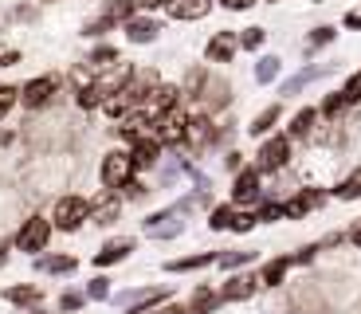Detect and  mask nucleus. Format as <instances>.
I'll return each mask as SVG.
<instances>
[{
    "instance_id": "6ab92c4d",
    "label": "nucleus",
    "mask_w": 361,
    "mask_h": 314,
    "mask_svg": "<svg viewBox=\"0 0 361 314\" xmlns=\"http://www.w3.org/2000/svg\"><path fill=\"white\" fill-rule=\"evenodd\" d=\"M204 142H212V122H208V114H192L189 118V130H185V145L200 150Z\"/></svg>"
},
{
    "instance_id": "37998d69",
    "label": "nucleus",
    "mask_w": 361,
    "mask_h": 314,
    "mask_svg": "<svg viewBox=\"0 0 361 314\" xmlns=\"http://www.w3.org/2000/svg\"><path fill=\"white\" fill-rule=\"evenodd\" d=\"M82 303H87V295H79V291H67V295L59 298V310H63V314H71V310H79Z\"/></svg>"
},
{
    "instance_id": "3c124183",
    "label": "nucleus",
    "mask_w": 361,
    "mask_h": 314,
    "mask_svg": "<svg viewBox=\"0 0 361 314\" xmlns=\"http://www.w3.org/2000/svg\"><path fill=\"white\" fill-rule=\"evenodd\" d=\"M157 314H189V306H177V303H169L165 310H157Z\"/></svg>"
},
{
    "instance_id": "bb28decb",
    "label": "nucleus",
    "mask_w": 361,
    "mask_h": 314,
    "mask_svg": "<svg viewBox=\"0 0 361 314\" xmlns=\"http://www.w3.org/2000/svg\"><path fill=\"white\" fill-rule=\"evenodd\" d=\"M102 16H110V20H118V24L126 28L130 20L137 16V4L134 0H106V12H102Z\"/></svg>"
},
{
    "instance_id": "473e14b6",
    "label": "nucleus",
    "mask_w": 361,
    "mask_h": 314,
    "mask_svg": "<svg viewBox=\"0 0 361 314\" xmlns=\"http://www.w3.org/2000/svg\"><path fill=\"white\" fill-rule=\"evenodd\" d=\"M334 197H338V200H361V165L334 188Z\"/></svg>"
},
{
    "instance_id": "a211bd4d",
    "label": "nucleus",
    "mask_w": 361,
    "mask_h": 314,
    "mask_svg": "<svg viewBox=\"0 0 361 314\" xmlns=\"http://www.w3.org/2000/svg\"><path fill=\"white\" fill-rule=\"evenodd\" d=\"M220 303H224V295H220V291H212L208 283H200V287L192 291V298H189V314H212Z\"/></svg>"
},
{
    "instance_id": "b1692460",
    "label": "nucleus",
    "mask_w": 361,
    "mask_h": 314,
    "mask_svg": "<svg viewBox=\"0 0 361 314\" xmlns=\"http://www.w3.org/2000/svg\"><path fill=\"white\" fill-rule=\"evenodd\" d=\"M326 71H330V67H322V63H314V67H302V71H298L295 79H287V83H283V95H298V90L307 87V83L322 79Z\"/></svg>"
},
{
    "instance_id": "aec40b11",
    "label": "nucleus",
    "mask_w": 361,
    "mask_h": 314,
    "mask_svg": "<svg viewBox=\"0 0 361 314\" xmlns=\"http://www.w3.org/2000/svg\"><path fill=\"white\" fill-rule=\"evenodd\" d=\"M208 8H212V0H169L173 20H200Z\"/></svg>"
},
{
    "instance_id": "49530a36",
    "label": "nucleus",
    "mask_w": 361,
    "mask_h": 314,
    "mask_svg": "<svg viewBox=\"0 0 361 314\" xmlns=\"http://www.w3.org/2000/svg\"><path fill=\"white\" fill-rule=\"evenodd\" d=\"M342 28H350V32H361V12H345Z\"/></svg>"
},
{
    "instance_id": "7c9ffc66",
    "label": "nucleus",
    "mask_w": 361,
    "mask_h": 314,
    "mask_svg": "<svg viewBox=\"0 0 361 314\" xmlns=\"http://www.w3.org/2000/svg\"><path fill=\"white\" fill-rule=\"evenodd\" d=\"M4 298H8L12 306H32V310H36L44 295H39V287H8V291H4Z\"/></svg>"
},
{
    "instance_id": "a878e982",
    "label": "nucleus",
    "mask_w": 361,
    "mask_h": 314,
    "mask_svg": "<svg viewBox=\"0 0 361 314\" xmlns=\"http://www.w3.org/2000/svg\"><path fill=\"white\" fill-rule=\"evenodd\" d=\"M75 267H79L75 255H39V271H47V275H71Z\"/></svg>"
},
{
    "instance_id": "f8f14e48",
    "label": "nucleus",
    "mask_w": 361,
    "mask_h": 314,
    "mask_svg": "<svg viewBox=\"0 0 361 314\" xmlns=\"http://www.w3.org/2000/svg\"><path fill=\"white\" fill-rule=\"evenodd\" d=\"M255 287H263L259 279H252V275H232L224 287H220V295H224V303H244V298L255 295Z\"/></svg>"
},
{
    "instance_id": "393cba45",
    "label": "nucleus",
    "mask_w": 361,
    "mask_h": 314,
    "mask_svg": "<svg viewBox=\"0 0 361 314\" xmlns=\"http://www.w3.org/2000/svg\"><path fill=\"white\" fill-rule=\"evenodd\" d=\"M314 122H318V110H314V107L298 110V114L290 118V130H287V138H310V130H314Z\"/></svg>"
},
{
    "instance_id": "cd10ccee",
    "label": "nucleus",
    "mask_w": 361,
    "mask_h": 314,
    "mask_svg": "<svg viewBox=\"0 0 361 314\" xmlns=\"http://www.w3.org/2000/svg\"><path fill=\"white\" fill-rule=\"evenodd\" d=\"M75 102H79L82 110H94V107H106V90L99 87V83H87V87H79V95H75Z\"/></svg>"
},
{
    "instance_id": "ddd939ff",
    "label": "nucleus",
    "mask_w": 361,
    "mask_h": 314,
    "mask_svg": "<svg viewBox=\"0 0 361 314\" xmlns=\"http://www.w3.org/2000/svg\"><path fill=\"white\" fill-rule=\"evenodd\" d=\"M130 157H134V169H154V165H157V157H161V142H157L154 134H145L142 142H134Z\"/></svg>"
},
{
    "instance_id": "dca6fc26",
    "label": "nucleus",
    "mask_w": 361,
    "mask_h": 314,
    "mask_svg": "<svg viewBox=\"0 0 361 314\" xmlns=\"http://www.w3.org/2000/svg\"><path fill=\"white\" fill-rule=\"evenodd\" d=\"M118 212H122V205H118L114 188H106V197L102 200H90V220H94V224H114Z\"/></svg>"
},
{
    "instance_id": "4468645a",
    "label": "nucleus",
    "mask_w": 361,
    "mask_h": 314,
    "mask_svg": "<svg viewBox=\"0 0 361 314\" xmlns=\"http://www.w3.org/2000/svg\"><path fill=\"white\" fill-rule=\"evenodd\" d=\"M177 99H180V90H177V87H157L142 110H145L149 118H161V114H169V110H177Z\"/></svg>"
},
{
    "instance_id": "1a4fd4ad",
    "label": "nucleus",
    "mask_w": 361,
    "mask_h": 314,
    "mask_svg": "<svg viewBox=\"0 0 361 314\" xmlns=\"http://www.w3.org/2000/svg\"><path fill=\"white\" fill-rule=\"evenodd\" d=\"M259 200V169H240L232 181V205H255Z\"/></svg>"
},
{
    "instance_id": "f257e3e1",
    "label": "nucleus",
    "mask_w": 361,
    "mask_h": 314,
    "mask_svg": "<svg viewBox=\"0 0 361 314\" xmlns=\"http://www.w3.org/2000/svg\"><path fill=\"white\" fill-rule=\"evenodd\" d=\"M82 220H90V200H87V197H75V193H67V197L55 200L51 224L59 228V232H75V228H82Z\"/></svg>"
},
{
    "instance_id": "7ed1b4c3",
    "label": "nucleus",
    "mask_w": 361,
    "mask_h": 314,
    "mask_svg": "<svg viewBox=\"0 0 361 314\" xmlns=\"http://www.w3.org/2000/svg\"><path fill=\"white\" fill-rule=\"evenodd\" d=\"M192 208V200H185V205H173L165 208V212H154L149 220H145V236L149 240H169V236H180V228H185V220L180 216Z\"/></svg>"
},
{
    "instance_id": "864d4df0",
    "label": "nucleus",
    "mask_w": 361,
    "mask_h": 314,
    "mask_svg": "<svg viewBox=\"0 0 361 314\" xmlns=\"http://www.w3.org/2000/svg\"><path fill=\"white\" fill-rule=\"evenodd\" d=\"M271 4H275V0H271Z\"/></svg>"
},
{
    "instance_id": "2f4dec72",
    "label": "nucleus",
    "mask_w": 361,
    "mask_h": 314,
    "mask_svg": "<svg viewBox=\"0 0 361 314\" xmlns=\"http://www.w3.org/2000/svg\"><path fill=\"white\" fill-rule=\"evenodd\" d=\"M279 71H283L279 55H263V59L255 63V79H259V83H275V79H279Z\"/></svg>"
},
{
    "instance_id": "c9c22d12",
    "label": "nucleus",
    "mask_w": 361,
    "mask_h": 314,
    "mask_svg": "<svg viewBox=\"0 0 361 314\" xmlns=\"http://www.w3.org/2000/svg\"><path fill=\"white\" fill-rule=\"evenodd\" d=\"M255 260V251H232V255H220V267H228V271H235V267H247V263Z\"/></svg>"
},
{
    "instance_id": "2eb2a0df",
    "label": "nucleus",
    "mask_w": 361,
    "mask_h": 314,
    "mask_svg": "<svg viewBox=\"0 0 361 314\" xmlns=\"http://www.w3.org/2000/svg\"><path fill=\"white\" fill-rule=\"evenodd\" d=\"M134 251V240L130 236H118V240H110V243H102V251L94 255V267H110V263H122Z\"/></svg>"
},
{
    "instance_id": "c85d7f7f",
    "label": "nucleus",
    "mask_w": 361,
    "mask_h": 314,
    "mask_svg": "<svg viewBox=\"0 0 361 314\" xmlns=\"http://www.w3.org/2000/svg\"><path fill=\"white\" fill-rule=\"evenodd\" d=\"M235 205H220V208H212V216H208V228L212 232H232V224H235Z\"/></svg>"
},
{
    "instance_id": "6e6552de",
    "label": "nucleus",
    "mask_w": 361,
    "mask_h": 314,
    "mask_svg": "<svg viewBox=\"0 0 361 314\" xmlns=\"http://www.w3.org/2000/svg\"><path fill=\"white\" fill-rule=\"evenodd\" d=\"M55 90H59V75H36L20 87V99H24V107H44Z\"/></svg>"
},
{
    "instance_id": "a18cd8bd",
    "label": "nucleus",
    "mask_w": 361,
    "mask_h": 314,
    "mask_svg": "<svg viewBox=\"0 0 361 314\" xmlns=\"http://www.w3.org/2000/svg\"><path fill=\"white\" fill-rule=\"evenodd\" d=\"M220 4H224L228 12H247L255 4V0H220Z\"/></svg>"
},
{
    "instance_id": "8fccbe9b",
    "label": "nucleus",
    "mask_w": 361,
    "mask_h": 314,
    "mask_svg": "<svg viewBox=\"0 0 361 314\" xmlns=\"http://www.w3.org/2000/svg\"><path fill=\"white\" fill-rule=\"evenodd\" d=\"M16 59H20V52H4V55H0V67H12Z\"/></svg>"
},
{
    "instance_id": "ea45409f",
    "label": "nucleus",
    "mask_w": 361,
    "mask_h": 314,
    "mask_svg": "<svg viewBox=\"0 0 361 314\" xmlns=\"http://www.w3.org/2000/svg\"><path fill=\"white\" fill-rule=\"evenodd\" d=\"M110 28H118V20H110V16H99V20H94V24H87V28H82V36L99 40V36H106Z\"/></svg>"
},
{
    "instance_id": "f3484780",
    "label": "nucleus",
    "mask_w": 361,
    "mask_h": 314,
    "mask_svg": "<svg viewBox=\"0 0 361 314\" xmlns=\"http://www.w3.org/2000/svg\"><path fill=\"white\" fill-rule=\"evenodd\" d=\"M157 32H161V24H157V20H149V16H134L126 24V40H130V44H154Z\"/></svg>"
},
{
    "instance_id": "f704fd0d",
    "label": "nucleus",
    "mask_w": 361,
    "mask_h": 314,
    "mask_svg": "<svg viewBox=\"0 0 361 314\" xmlns=\"http://www.w3.org/2000/svg\"><path fill=\"white\" fill-rule=\"evenodd\" d=\"M87 63H90V67H99V71H102V67H114V63H118V52H114L110 44H99L94 52H90Z\"/></svg>"
},
{
    "instance_id": "72a5a7b5",
    "label": "nucleus",
    "mask_w": 361,
    "mask_h": 314,
    "mask_svg": "<svg viewBox=\"0 0 361 314\" xmlns=\"http://www.w3.org/2000/svg\"><path fill=\"white\" fill-rule=\"evenodd\" d=\"M345 107H350V102H345V95H342V90H334V95H326V99H322L318 114H322V118H338Z\"/></svg>"
},
{
    "instance_id": "a19ab883",
    "label": "nucleus",
    "mask_w": 361,
    "mask_h": 314,
    "mask_svg": "<svg viewBox=\"0 0 361 314\" xmlns=\"http://www.w3.org/2000/svg\"><path fill=\"white\" fill-rule=\"evenodd\" d=\"M342 95H345V102H350V107H353V102H361V67L350 75V79H345Z\"/></svg>"
},
{
    "instance_id": "603ef678",
    "label": "nucleus",
    "mask_w": 361,
    "mask_h": 314,
    "mask_svg": "<svg viewBox=\"0 0 361 314\" xmlns=\"http://www.w3.org/2000/svg\"><path fill=\"white\" fill-rule=\"evenodd\" d=\"M32 314H44V310H32Z\"/></svg>"
},
{
    "instance_id": "09e8293b",
    "label": "nucleus",
    "mask_w": 361,
    "mask_h": 314,
    "mask_svg": "<svg viewBox=\"0 0 361 314\" xmlns=\"http://www.w3.org/2000/svg\"><path fill=\"white\" fill-rule=\"evenodd\" d=\"M345 240H350V243H353V248H357V251H361V224H353V228H350V232H345Z\"/></svg>"
},
{
    "instance_id": "20e7f679",
    "label": "nucleus",
    "mask_w": 361,
    "mask_h": 314,
    "mask_svg": "<svg viewBox=\"0 0 361 314\" xmlns=\"http://www.w3.org/2000/svg\"><path fill=\"white\" fill-rule=\"evenodd\" d=\"M47 240H51V220L47 216H27L16 232V248L27 251V255H39L47 248Z\"/></svg>"
},
{
    "instance_id": "58836bf2",
    "label": "nucleus",
    "mask_w": 361,
    "mask_h": 314,
    "mask_svg": "<svg viewBox=\"0 0 361 314\" xmlns=\"http://www.w3.org/2000/svg\"><path fill=\"white\" fill-rule=\"evenodd\" d=\"M255 216H259V224H275V220H283L287 212H283L279 200H267V205H259V212H255Z\"/></svg>"
},
{
    "instance_id": "de8ad7c7",
    "label": "nucleus",
    "mask_w": 361,
    "mask_h": 314,
    "mask_svg": "<svg viewBox=\"0 0 361 314\" xmlns=\"http://www.w3.org/2000/svg\"><path fill=\"white\" fill-rule=\"evenodd\" d=\"M142 12H154V8H161V4H169V0H134Z\"/></svg>"
},
{
    "instance_id": "f03ea898",
    "label": "nucleus",
    "mask_w": 361,
    "mask_h": 314,
    "mask_svg": "<svg viewBox=\"0 0 361 314\" xmlns=\"http://www.w3.org/2000/svg\"><path fill=\"white\" fill-rule=\"evenodd\" d=\"M134 157H130L126 150H110L106 157H102V169H99V177H102V185L106 188H126V185H134Z\"/></svg>"
},
{
    "instance_id": "c03bdc74",
    "label": "nucleus",
    "mask_w": 361,
    "mask_h": 314,
    "mask_svg": "<svg viewBox=\"0 0 361 314\" xmlns=\"http://www.w3.org/2000/svg\"><path fill=\"white\" fill-rule=\"evenodd\" d=\"M255 224H259V216H255V212H240V216H235V224H232V232L244 236V232H252Z\"/></svg>"
},
{
    "instance_id": "9b49d317",
    "label": "nucleus",
    "mask_w": 361,
    "mask_h": 314,
    "mask_svg": "<svg viewBox=\"0 0 361 314\" xmlns=\"http://www.w3.org/2000/svg\"><path fill=\"white\" fill-rule=\"evenodd\" d=\"M165 298H169L165 291H149V287H145V291H130V295H118V306H122L126 314H142L145 306L165 303Z\"/></svg>"
},
{
    "instance_id": "4c0bfd02",
    "label": "nucleus",
    "mask_w": 361,
    "mask_h": 314,
    "mask_svg": "<svg viewBox=\"0 0 361 314\" xmlns=\"http://www.w3.org/2000/svg\"><path fill=\"white\" fill-rule=\"evenodd\" d=\"M263 40H267V32H263V28H247V32H240V47H244V52L263 47Z\"/></svg>"
},
{
    "instance_id": "4be33fe9",
    "label": "nucleus",
    "mask_w": 361,
    "mask_h": 314,
    "mask_svg": "<svg viewBox=\"0 0 361 314\" xmlns=\"http://www.w3.org/2000/svg\"><path fill=\"white\" fill-rule=\"evenodd\" d=\"M279 118H283V107H279V102H275V107H263L259 114L252 118V126H247V130H252L255 138H263V134H271V130L279 126Z\"/></svg>"
},
{
    "instance_id": "412c9836",
    "label": "nucleus",
    "mask_w": 361,
    "mask_h": 314,
    "mask_svg": "<svg viewBox=\"0 0 361 314\" xmlns=\"http://www.w3.org/2000/svg\"><path fill=\"white\" fill-rule=\"evenodd\" d=\"M295 267V260L290 255H279V260H271V263H263V271H259V283L263 287H279L283 279H287V271Z\"/></svg>"
},
{
    "instance_id": "39448f33",
    "label": "nucleus",
    "mask_w": 361,
    "mask_h": 314,
    "mask_svg": "<svg viewBox=\"0 0 361 314\" xmlns=\"http://www.w3.org/2000/svg\"><path fill=\"white\" fill-rule=\"evenodd\" d=\"M326 200H330V193H326V188H298L290 200H283V212H287V220H302L307 212L322 208Z\"/></svg>"
},
{
    "instance_id": "9d476101",
    "label": "nucleus",
    "mask_w": 361,
    "mask_h": 314,
    "mask_svg": "<svg viewBox=\"0 0 361 314\" xmlns=\"http://www.w3.org/2000/svg\"><path fill=\"white\" fill-rule=\"evenodd\" d=\"M235 52H240V36H235V32H220V36H212L204 47L208 63H232Z\"/></svg>"
},
{
    "instance_id": "c756f323",
    "label": "nucleus",
    "mask_w": 361,
    "mask_h": 314,
    "mask_svg": "<svg viewBox=\"0 0 361 314\" xmlns=\"http://www.w3.org/2000/svg\"><path fill=\"white\" fill-rule=\"evenodd\" d=\"M334 40H338V28L322 24V28H314V32L307 36V47H302V52H307V55H314V52H322L326 44H334Z\"/></svg>"
},
{
    "instance_id": "0eeeda50",
    "label": "nucleus",
    "mask_w": 361,
    "mask_h": 314,
    "mask_svg": "<svg viewBox=\"0 0 361 314\" xmlns=\"http://www.w3.org/2000/svg\"><path fill=\"white\" fill-rule=\"evenodd\" d=\"M290 162V138L287 134H275L259 145V173H275Z\"/></svg>"
},
{
    "instance_id": "e433bc0d",
    "label": "nucleus",
    "mask_w": 361,
    "mask_h": 314,
    "mask_svg": "<svg viewBox=\"0 0 361 314\" xmlns=\"http://www.w3.org/2000/svg\"><path fill=\"white\" fill-rule=\"evenodd\" d=\"M87 298H94V303H102V298H110V279L99 275V279H90V287L82 291Z\"/></svg>"
},
{
    "instance_id": "79ce46f5",
    "label": "nucleus",
    "mask_w": 361,
    "mask_h": 314,
    "mask_svg": "<svg viewBox=\"0 0 361 314\" xmlns=\"http://www.w3.org/2000/svg\"><path fill=\"white\" fill-rule=\"evenodd\" d=\"M20 102V90L16 87H0V118H8V110Z\"/></svg>"
},
{
    "instance_id": "5701e85b",
    "label": "nucleus",
    "mask_w": 361,
    "mask_h": 314,
    "mask_svg": "<svg viewBox=\"0 0 361 314\" xmlns=\"http://www.w3.org/2000/svg\"><path fill=\"white\" fill-rule=\"evenodd\" d=\"M220 255H212V251H200V255H185V260H169L165 263V271L169 275H180V271H200V267H208V263H216Z\"/></svg>"
},
{
    "instance_id": "423d86ee",
    "label": "nucleus",
    "mask_w": 361,
    "mask_h": 314,
    "mask_svg": "<svg viewBox=\"0 0 361 314\" xmlns=\"http://www.w3.org/2000/svg\"><path fill=\"white\" fill-rule=\"evenodd\" d=\"M185 130H189V118L180 114V110H169V114L154 118V130H149V134L161 145H180L185 142Z\"/></svg>"
}]
</instances>
